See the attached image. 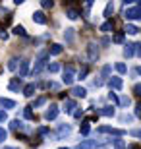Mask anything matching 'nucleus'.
Instances as JSON below:
<instances>
[{
	"label": "nucleus",
	"instance_id": "nucleus-12",
	"mask_svg": "<svg viewBox=\"0 0 141 149\" xmlns=\"http://www.w3.org/2000/svg\"><path fill=\"white\" fill-rule=\"evenodd\" d=\"M87 52H89V58H91V60H97L99 49H97V45H95V43H91L89 47H87Z\"/></svg>",
	"mask_w": 141,
	"mask_h": 149
},
{
	"label": "nucleus",
	"instance_id": "nucleus-38",
	"mask_svg": "<svg viewBox=\"0 0 141 149\" xmlns=\"http://www.w3.org/2000/svg\"><path fill=\"white\" fill-rule=\"evenodd\" d=\"M6 136H8V132H6L4 128L0 126V143H2V141H4V139H6Z\"/></svg>",
	"mask_w": 141,
	"mask_h": 149
},
{
	"label": "nucleus",
	"instance_id": "nucleus-1",
	"mask_svg": "<svg viewBox=\"0 0 141 149\" xmlns=\"http://www.w3.org/2000/svg\"><path fill=\"white\" fill-rule=\"evenodd\" d=\"M104 143H106V139H101V141H97V139H85L76 149H97V147H103Z\"/></svg>",
	"mask_w": 141,
	"mask_h": 149
},
{
	"label": "nucleus",
	"instance_id": "nucleus-46",
	"mask_svg": "<svg viewBox=\"0 0 141 149\" xmlns=\"http://www.w3.org/2000/svg\"><path fill=\"white\" fill-rule=\"evenodd\" d=\"M39 134H41V136H44V134H49V128L44 126V128H39Z\"/></svg>",
	"mask_w": 141,
	"mask_h": 149
},
{
	"label": "nucleus",
	"instance_id": "nucleus-41",
	"mask_svg": "<svg viewBox=\"0 0 141 149\" xmlns=\"http://www.w3.org/2000/svg\"><path fill=\"white\" fill-rule=\"evenodd\" d=\"M47 87H49V89H60V85L54 83V81H49V83H47Z\"/></svg>",
	"mask_w": 141,
	"mask_h": 149
},
{
	"label": "nucleus",
	"instance_id": "nucleus-51",
	"mask_svg": "<svg viewBox=\"0 0 141 149\" xmlns=\"http://www.w3.org/2000/svg\"><path fill=\"white\" fill-rule=\"evenodd\" d=\"M0 39H8V33H4V31H0Z\"/></svg>",
	"mask_w": 141,
	"mask_h": 149
},
{
	"label": "nucleus",
	"instance_id": "nucleus-29",
	"mask_svg": "<svg viewBox=\"0 0 141 149\" xmlns=\"http://www.w3.org/2000/svg\"><path fill=\"white\" fill-rule=\"evenodd\" d=\"M14 35H22V37H25V29H23V25H16V27H14Z\"/></svg>",
	"mask_w": 141,
	"mask_h": 149
},
{
	"label": "nucleus",
	"instance_id": "nucleus-30",
	"mask_svg": "<svg viewBox=\"0 0 141 149\" xmlns=\"http://www.w3.org/2000/svg\"><path fill=\"white\" fill-rule=\"evenodd\" d=\"M112 12H114V4H112V2H108V4H106V8H104V16L110 17V14H112Z\"/></svg>",
	"mask_w": 141,
	"mask_h": 149
},
{
	"label": "nucleus",
	"instance_id": "nucleus-3",
	"mask_svg": "<svg viewBox=\"0 0 141 149\" xmlns=\"http://www.w3.org/2000/svg\"><path fill=\"white\" fill-rule=\"evenodd\" d=\"M74 79H76V70H74V66H66L64 68V76H62V81L66 83V85H72L74 83Z\"/></svg>",
	"mask_w": 141,
	"mask_h": 149
},
{
	"label": "nucleus",
	"instance_id": "nucleus-37",
	"mask_svg": "<svg viewBox=\"0 0 141 149\" xmlns=\"http://www.w3.org/2000/svg\"><path fill=\"white\" fill-rule=\"evenodd\" d=\"M133 93H135L137 97H141V83H135V85H133Z\"/></svg>",
	"mask_w": 141,
	"mask_h": 149
},
{
	"label": "nucleus",
	"instance_id": "nucleus-8",
	"mask_svg": "<svg viewBox=\"0 0 141 149\" xmlns=\"http://www.w3.org/2000/svg\"><path fill=\"white\" fill-rule=\"evenodd\" d=\"M108 85H110V89H122V85H124V81H122V77L114 76L112 79L108 81Z\"/></svg>",
	"mask_w": 141,
	"mask_h": 149
},
{
	"label": "nucleus",
	"instance_id": "nucleus-36",
	"mask_svg": "<svg viewBox=\"0 0 141 149\" xmlns=\"http://www.w3.org/2000/svg\"><path fill=\"white\" fill-rule=\"evenodd\" d=\"M133 120V116H130V114H122L120 116V122H131Z\"/></svg>",
	"mask_w": 141,
	"mask_h": 149
},
{
	"label": "nucleus",
	"instance_id": "nucleus-17",
	"mask_svg": "<svg viewBox=\"0 0 141 149\" xmlns=\"http://www.w3.org/2000/svg\"><path fill=\"white\" fill-rule=\"evenodd\" d=\"M99 112H101V114H103V116H114V114H116V111H114V107H103V109H101V111H99Z\"/></svg>",
	"mask_w": 141,
	"mask_h": 149
},
{
	"label": "nucleus",
	"instance_id": "nucleus-6",
	"mask_svg": "<svg viewBox=\"0 0 141 149\" xmlns=\"http://www.w3.org/2000/svg\"><path fill=\"white\" fill-rule=\"evenodd\" d=\"M8 89L14 91V93H19V89H22V79H19V77H14V79L8 83Z\"/></svg>",
	"mask_w": 141,
	"mask_h": 149
},
{
	"label": "nucleus",
	"instance_id": "nucleus-10",
	"mask_svg": "<svg viewBox=\"0 0 141 149\" xmlns=\"http://www.w3.org/2000/svg\"><path fill=\"white\" fill-rule=\"evenodd\" d=\"M0 107H2V109H16V101L6 99V97H0Z\"/></svg>",
	"mask_w": 141,
	"mask_h": 149
},
{
	"label": "nucleus",
	"instance_id": "nucleus-21",
	"mask_svg": "<svg viewBox=\"0 0 141 149\" xmlns=\"http://www.w3.org/2000/svg\"><path fill=\"white\" fill-rule=\"evenodd\" d=\"M114 68H116V72H118V74H126V72H128V66H126L124 62H116Z\"/></svg>",
	"mask_w": 141,
	"mask_h": 149
},
{
	"label": "nucleus",
	"instance_id": "nucleus-2",
	"mask_svg": "<svg viewBox=\"0 0 141 149\" xmlns=\"http://www.w3.org/2000/svg\"><path fill=\"white\" fill-rule=\"evenodd\" d=\"M124 17L128 22H135V19H141V8L139 6H133V8H128L124 12Z\"/></svg>",
	"mask_w": 141,
	"mask_h": 149
},
{
	"label": "nucleus",
	"instance_id": "nucleus-22",
	"mask_svg": "<svg viewBox=\"0 0 141 149\" xmlns=\"http://www.w3.org/2000/svg\"><path fill=\"white\" fill-rule=\"evenodd\" d=\"M114 27V22H110V19H106V22L103 23V25H101V31H104V33H108L110 29Z\"/></svg>",
	"mask_w": 141,
	"mask_h": 149
},
{
	"label": "nucleus",
	"instance_id": "nucleus-43",
	"mask_svg": "<svg viewBox=\"0 0 141 149\" xmlns=\"http://www.w3.org/2000/svg\"><path fill=\"white\" fill-rule=\"evenodd\" d=\"M108 99L112 101V103H118V97H116V93H112V91L108 93Z\"/></svg>",
	"mask_w": 141,
	"mask_h": 149
},
{
	"label": "nucleus",
	"instance_id": "nucleus-18",
	"mask_svg": "<svg viewBox=\"0 0 141 149\" xmlns=\"http://www.w3.org/2000/svg\"><path fill=\"white\" fill-rule=\"evenodd\" d=\"M60 52H62V45H50V47H49V54L58 56Z\"/></svg>",
	"mask_w": 141,
	"mask_h": 149
},
{
	"label": "nucleus",
	"instance_id": "nucleus-32",
	"mask_svg": "<svg viewBox=\"0 0 141 149\" xmlns=\"http://www.w3.org/2000/svg\"><path fill=\"white\" fill-rule=\"evenodd\" d=\"M89 130H91V128H89V122H83V126L79 128V132H81L83 136H87V134H89Z\"/></svg>",
	"mask_w": 141,
	"mask_h": 149
},
{
	"label": "nucleus",
	"instance_id": "nucleus-24",
	"mask_svg": "<svg viewBox=\"0 0 141 149\" xmlns=\"http://www.w3.org/2000/svg\"><path fill=\"white\" fill-rule=\"evenodd\" d=\"M17 66H19V60H17V58H12V60L8 62V70H10V72L17 70Z\"/></svg>",
	"mask_w": 141,
	"mask_h": 149
},
{
	"label": "nucleus",
	"instance_id": "nucleus-40",
	"mask_svg": "<svg viewBox=\"0 0 141 149\" xmlns=\"http://www.w3.org/2000/svg\"><path fill=\"white\" fill-rule=\"evenodd\" d=\"M87 72H89V70H87V68H83L81 72H79V76H77V79H85V76H87Z\"/></svg>",
	"mask_w": 141,
	"mask_h": 149
},
{
	"label": "nucleus",
	"instance_id": "nucleus-45",
	"mask_svg": "<svg viewBox=\"0 0 141 149\" xmlns=\"http://www.w3.org/2000/svg\"><path fill=\"white\" fill-rule=\"evenodd\" d=\"M131 136H135V138H141V130H131Z\"/></svg>",
	"mask_w": 141,
	"mask_h": 149
},
{
	"label": "nucleus",
	"instance_id": "nucleus-48",
	"mask_svg": "<svg viewBox=\"0 0 141 149\" xmlns=\"http://www.w3.org/2000/svg\"><path fill=\"white\" fill-rule=\"evenodd\" d=\"M101 45H110V39L108 37H103V39H101Z\"/></svg>",
	"mask_w": 141,
	"mask_h": 149
},
{
	"label": "nucleus",
	"instance_id": "nucleus-42",
	"mask_svg": "<svg viewBox=\"0 0 141 149\" xmlns=\"http://www.w3.org/2000/svg\"><path fill=\"white\" fill-rule=\"evenodd\" d=\"M135 116H137V118H141V103H137V105H135Z\"/></svg>",
	"mask_w": 141,
	"mask_h": 149
},
{
	"label": "nucleus",
	"instance_id": "nucleus-5",
	"mask_svg": "<svg viewBox=\"0 0 141 149\" xmlns=\"http://www.w3.org/2000/svg\"><path fill=\"white\" fill-rule=\"evenodd\" d=\"M97 132H99V134H112V136H118V138L126 134L124 130H118V128H110V126H101Z\"/></svg>",
	"mask_w": 141,
	"mask_h": 149
},
{
	"label": "nucleus",
	"instance_id": "nucleus-47",
	"mask_svg": "<svg viewBox=\"0 0 141 149\" xmlns=\"http://www.w3.org/2000/svg\"><path fill=\"white\" fill-rule=\"evenodd\" d=\"M135 54H137V56H141V43H137V45H135Z\"/></svg>",
	"mask_w": 141,
	"mask_h": 149
},
{
	"label": "nucleus",
	"instance_id": "nucleus-25",
	"mask_svg": "<svg viewBox=\"0 0 141 149\" xmlns=\"http://www.w3.org/2000/svg\"><path fill=\"white\" fill-rule=\"evenodd\" d=\"M44 103H47V97H39V99L35 101V103H33V107H31V109H39V107H43Z\"/></svg>",
	"mask_w": 141,
	"mask_h": 149
},
{
	"label": "nucleus",
	"instance_id": "nucleus-13",
	"mask_svg": "<svg viewBox=\"0 0 141 149\" xmlns=\"http://www.w3.org/2000/svg\"><path fill=\"white\" fill-rule=\"evenodd\" d=\"M74 109H76V101H74V99H66L64 101V109H62V111L70 114V112H74Z\"/></svg>",
	"mask_w": 141,
	"mask_h": 149
},
{
	"label": "nucleus",
	"instance_id": "nucleus-14",
	"mask_svg": "<svg viewBox=\"0 0 141 149\" xmlns=\"http://www.w3.org/2000/svg\"><path fill=\"white\" fill-rule=\"evenodd\" d=\"M33 22L39 23V25H44V23H47V17H44L43 12H35V14H33Z\"/></svg>",
	"mask_w": 141,
	"mask_h": 149
},
{
	"label": "nucleus",
	"instance_id": "nucleus-4",
	"mask_svg": "<svg viewBox=\"0 0 141 149\" xmlns=\"http://www.w3.org/2000/svg\"><path fill=\"white\" fill-rule=\"evenodd\" d=\"M70 134H72V126L70 124H60L58 130H56V134H54V138L56 139H64L66 136H70Z\"/></svg>",
	"mask_w": 141,
	"mask_h": 149
},
{
	"label": "nucleus",
	"instance_id": "nucleus-7",
	"mask_svg": "<svg viewBox=\"0 0 141 149\" xmlns=\"http://www.w3.org/2000/svg\"><path fill=\"white\" fill-rule=\"evenodd\" d=\"M58 112H60L58 107H56V105H50V109L44 112V118H47V120H54L56 116H58Z\"/></svg>",
	"mask_w": 141,
	"mask_h": 149
},
{
	"label": "nucleus",
	"instance_id": "nucleus-15",
	"mask_svg": "<svg viewBox=\"0 0 141 149\" xmlns=\"http://www.w3.org/2000/svg\"><path fill=\"white\" fill-rule=\"evenodd\" d=\"M133 54H135V45H133V43H128V45H126V49H124V56L131 58Z\"/></svg>",
	"mask_w": 141,
	"mask_h": 149
},
{
	"label": "nucleus",
	"instance_id": "nucleus-23",
	"mask_svg": "<svg viewBox=\"0 0 141 149\" xmlns=\"http://www.w3.org/2000/svg\"><path fill=\"white\" fill-rule=\"evenodd\" d=\"M124 33H130V35H135V33H139V29L135 27V25H131V23H128L126 25V29H124Z\"/></svg>",
	"mask_w": 141,
	"mask_h": 149
},
{
	"label": "nucleus",
	"instance_id": "nucleus-53",
	"mask_svg": "<svg viewBox=\"0 0 141 149\" xmlns=\"http://www.w3.org/2000/svg\"><path fill=\"white\" fill-rule=\"evenodd\" d=\"M4 149H17V147H4Z\"/></svg>",
	"mask_w": 141,
	"mask_h": 149
},
{
	"label": "nucleus",
	"instance_id": "nucleus-11",
	"mask_svg": "<svg viewBox=\"0 0 141 149\" xmlns=\"http://www.w3.org/2000/svg\"><path fill=\"white\" fill-rule=\"evenodd\" d=\"M29 74V60H22L19 62V77H25Z\"/></svg>",
	"mask_w": 141,
	"mask_h": 149
},
{
	"label": "nucleus",
	"instance_id": "nucleus-9",
	"mask_svg": "<svg viewBox=\"0 0 141 149\" xmlns=\"http://www.w3.org/2000/svg\"><path fill=\"white\" fill-rule=\"evenodd\" d=\"M72 95H74V97H85L87 95V89L85 87H81V85H76V87H72Z\"/></svg>",
	"mask_w": 141,
	"mask_h": 149
},
{
	"label": "nucleus",
	"instance_id": "nucleus-26",
	"mask_svg": "<svg viewBox=\"0 0 141 149\" xmlns=\"http://www.w3.org/2000/svg\"><path fill=\"white\" fill-rule=\"evenodd\" d=\"M112 143H114V147H116V149H124V147H126V143H124V141H122L120 138H114V139H112Z\"/></svg>",
	"mask_w": 141,
	"mask_h": 149
},
{
	"label": "nucleus",
	"instance_id": "nucleus-31",
	"mask_svg": "<svg viewBox=\"0 0 141 149\" xmlns=\"http://www.w3.org/2000/svg\"><path fill=\"white\" fill-rule=\"evenodd\" d=\"M60 70V64H56V62H52V64H49V72L50 74H56Z\"/></svg>",
	"mask_w": 141,
	"mask_h": 149
},
{
	"label": "nucleus",
	"instance_id": "nucleus-28",
	"mask_svg": "<svg viewBox=\"0 0 141 149\" xmlns=\"http://www.w3.org/2000/svg\"><path fill=\"white\" fill-rule=\"evenodd\" d=\"M10 126H12V130H22V128H23V122L22 120H12Z\"/></svg>",
	"mask_w": 141,
	"mask_h": 149
},
{
	"label": "nucleus",
	"instance_id": "nucleus-39",
	"mask_svg": "<svg viewBox=\"0 0 141 149\" xmlns=\"http://www.w3.org/2000/svg\"><path fill=\"white\" fill-rule=\"evenodd\" d=\"M8 120V114H6V111H0V124L2 122H6Z\"/></svg>",
	"mask_w": 141,
	"mask_h": 149
},
{
	"label": "nucleus",
	"instance_id": "nucleus-50",
	"mask_svg": "<svg viewBox=\"0 0 141 149\" xmlns=\"http://www.w3.org/2000/svg\"><path fill=\"white\" fill-rule=\"evenodd\" d=\"M81 114H83V111H76V112H74V116H76V118H81Z\"/></svg>",
	"mask_w": 141,
	"mask_h": 149
},
{
	"label": "nucleus",
	"instance_id": "nucleus-34",
	"mask_svg": "<svg viewBox=\"0 0 141 149\" xmlns=\"http://www.w3.org/2000/svg\"><path fill=\"white\" fill-rule=\"evenodd\" d=\"M23 116H25V118H29V120H31V118H33V112H31V107H25V109H23Z\"/></svg>",
	"mask_w": 141,
	"mask_h": 149
},
{
	"label": "nucleus",
	"instance_id": "nucleus-33",
	"mask_svg": "<svg viewBox=\"0 0 141 149\" xmlns=\"http://www.w3.org/2000/svg\"><path fill=\"white\" fill-rule=\"evenodd\" d=\"M112 41H114V43H124V33H116L112 37Z\"/></svg>",
	"mask_w": 141,
	"mask_h": 149
},
{
	"label": "nucleus",
	"instance_id": "nucleus-52",
	"mask_svg": "<svg viewBox=\"0 0 141 149\" xmlns=\"http://www.w3.org/2000/svg\"><path fill=\"white\" fill-rule=\"evenodd\" d=\"M137 72H139V76H141V66H139V68H137Z\"/></svg>",
	"mask_w": 141,
	"mask_h": 149
},
{
	"label": "nucleus",
	"instance_id": "nucleus-54",
	"mask_svg": "<svg viewBox=\"0 0 141 149\" xmlns=\"http://www.w3.org/2000/svg\"><path fill=\"white\" fill-rule=\"evenodd\" d=\"M58 149H68V147H58Z\"/></svg>",
	"mask_w": 141,
	"mask_h": 149
},
{
	"label": "nucleus",
	"instance_id": "nucleus-49",
	"mask_svg": "<svg viewBox=\"0 0 141 149\" xmlns=\"http://www.w3.org/2000/svg\"><path fill=\"white\" fill-rule=\"evenodd\" d=\"M128 149H141V145H137V143H130V145H128Z\"/></svg>",
	"mask_w": 141,
	"mask_h": 149
},
{
	"label": "nucleus",
	"instance_id": "nucleus-16",
	"mask_svg": "<svg viewBox=\"0 0 141 149\" xmlns=\"http://www.w3.org/2000/svg\"><path fill=\"white\" fill-rule=\"evenodd\" d=\"M23 95H25V97H33V95H35V83H27V85L23 87Z\"/></svg>",
	"mask_w": 141,
	"mask_h": 149
},
{
	"label": "nucleus",
	"instance_id": "nucleus-35",
	"mask_svg": "<svg viewBox=\"0 0 141 149\" xmlns=\"http://www.w3.org/2000/svg\"><path fill=\"white\" fill-rule=\"evenodd\" d=\"M118 103H120L122 107H128V105L131 103V101H130V97H122V99H118Z\"/></svg>",
	"mask_w": 141,
	"mask_h": 149
},
{
	"label": "nucleus",
	"instance_id": "nucleus-20",
	"mask_svg": "<svg viewBox=\"0 0 141 149\" xmlns=\"http://www.w3.org/2000/svg\"><path fill=\"white\" fill-rule=\"evenodd\" d=\"M64 39H66V43H74V39H76V35H74V29H66V33H64Z\"/></svg>",
	"mask_w": 141,
	"mask_h": 149
},
{
	"label": "nucleus",
	"instance_id": "nucleus-19",
	"mask_svg": "<svg viewBox=\"0 0 141 149\" xmlns=\"http://www.w3.org/2000/svg\"><path fill=\"white\" fill-rule=\"evenodd\" d=\"M66 16L70 17V19H77V17H79V10H76V8H68V10H66Z\"/></svg>",
	"mask_w": 141,
	"mask_h": 149
},
{
	"label": "nucleus",
	"instance_id": "nucleus-27",
	"mask_svg": "<svg viewBox=\"0 0 141 149\" xmlns=\"http://www.w3.org/2000/svg\"><path fill=\"white\" fill-rule=\"evenodd\" d=\"M110 70H112V66H110V64H106V66H103V70H101V77H108Z\"/></svg>",
	"mask_w": 141,
	"mask_h": 149
},
{
	"label": "nucleus",
	"instance_id": "nucleus-44",
	"mask_svg": "<svg viewBox=\"0 0 141 149\" xmlns=\"http://www.w3.org/2000/svg\"><path fill=\"white\" fill-rule=\"evenodd\" d=\"M43 8H52V0H43Z\"/></svg>",
	"mask_w": 141,
	"mask_h": 149
}]
</instances>
